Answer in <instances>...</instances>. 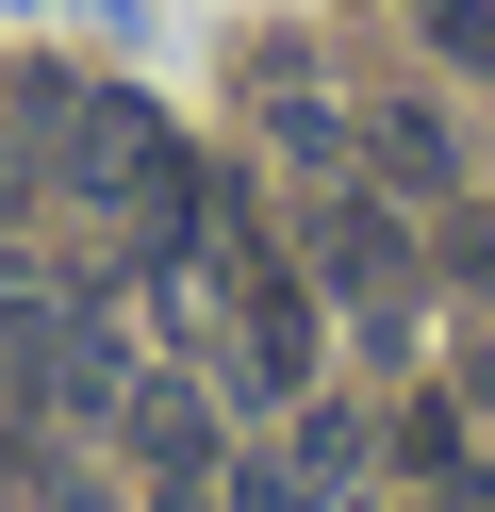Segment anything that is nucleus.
Masks as SVG:
<instances>
[{"label": "nucleus", "mask_w": 495, "mask_h": 512, "mask_svg": "<svg viewBox=\"0 0 495 512\" xmlns=\"http://www.w3.org/2000/svg\"><path fill=\"white\" fill-rule=\"evenodd\" d=\"M149 314L231 380V397H297V380H314V298H297V265L248 232V215H215V199H182L149 232Z\"/></svg>", "instance_id": "nucleus-1"}, {"label": "nucleus", "mask_w": 495, "mask_h": 512, "mask_svg": "<svg viewBox=\"0 0 495 512\" xmlns=\"http://www.w3.org/2000/svg\"><path fill=\"white\" fill-rule=\"evenodd\" d=\"M116 430H132V463H149V479H215V463H231L198 380H132V397H116Z\"/></svg>", "instance_id": "nucleus-3"}, {"label": "nucleus", "mask_w": 495, "mask_h": 512, "mask_svg": "<svg viewBox=\"0 0 495 512\" xmlns=\"http://www.w3.org/2000/svg\"><path fill=\"white\" fill-rule=\"evenodd\" d=\"M314 265H330V281H347V298H363V314L396 331V298H413V265H396L380 199H330V215H314Z\"/></svg>", "instance_id": "nucleus-4"}, {"label": "nucleus", "mask_w": 495, "mask_h": 512, "mask_svg": "<svg viewBox=\"0 0 495 512\" xmlns=\"http://www.w3.org/2000/svg\"><path fill=\"white\" fill-rule=\"evenodd\" d=\"M429 50H446V67H479V83H495V0H429Z\"/></svg>", "instance_id": "nucleus-8"}, {"label": "nucleus", "mask_w": 495, "mask_h": 512, "mask_svg": "<svg viewBox=\"0 0 495 512\" xmlns=\"http://www.w3.org/2000/svg\"><path fill=\"white\" fill-rule=\"evenodd\" d=\"M17 116H33V166H50V215H99V232H165V215L198 199L182 133H165L132 83L33 67V83H17Z\"/></svg>", "instance_id": "nucleus-2"}, {"label": "nucleus", "mask_w": 495, "mask_h": 512, "mask_svg": "<svg viewBox=\"0 0 495 512\" xmlns=\"http://www.w3.org/2000/svg\"><path fill=\"white\" fill-rule=\"evenodd\" d=\"M17 215H50V166H33V116L0 100V232H17Z\"/></svg>", "instance_id": "nucleus-7"}, {"label": "nucleus", "mask_w": 495, "mask_h": 512, "mask_svg": "<svg viewBox=\"0 0 495 512\" xmlns=\"http://www.w3.org/2000/svg\"><path fill=\"white\" fill-rule=\"evenodd\" d=\"M116 397H132L116 314H50V413H116Z\"/></svg>", "instance_id": "nucleus-5"}, {"label": "nucleus", "mask_w": 495, "mask_h": 512, "mask_svg": "<svg viewBox=\"0 0 495 512\" xmlns=\"http://www.w3.org/2000/svg\"><path fill=\"white\" fill-rule=\"evenodd\" d=\"M50 397V298H0V413Z\"/></svg>", "instance_id": "nucleus-6"}]
</instances>
